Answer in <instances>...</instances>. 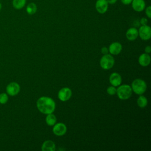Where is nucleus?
Listing matches in <instances>:
<instances>
[{"label": "nucleus", "mask_w": 151, "mask_h": 151, "mask_svg": "<svg viewBox=\"0 0 151 151\" xmlns=\"http://www.w3.org/2000/svg\"><path fill=\"white\" fill-rule=\"evenodd\" d=\"M37 107L41 113L48 114L52 113L54 111L55 109V103L52 98L42 96L37 100Z\"/></svg>", "instance_id": "nucleus-1"}, {"label": "nucleus", "mask_w": 151, "mask_h": 151, "mask_svg": "<svg viewBox=\"0 0 151 151\" xmlns=\"http://www.w3.org/2000/svg\"><path fill=\"white\" fill-rule=\"evenodd\" d=\"M8 100V97L7 94L3 93L0 94V103L1 104H5Z\"/></svg>", "instance_id": "nucleus-20"}, {"label": "nucleus", "mask_w": 151, "mask_h": 151, "mask_svg": "<svg viewBox=\"0 0 151 151\" xmlns=\"http://www.w3.org/2000/svg\"><path fill=\"white\" fill-rule=\"evenodd\" d=\"M138 35V30L134 27L130 28L126 32V37L127 39L130 41H133L136 40L137 38Z\"/></svg>", "instance_id": "nucleus-14"}, {"label": "nucleus", "mask_w": 151, "mask_h": 151, "mask_svg": "<svg viewBox=\"0 0 151 151\" xmlns=\"http://www.w3.org/2000/svg\"><path fill=\"white\" fill-rule=\"evenodd\" d=\"M145 14L146 15V16L149 18H151V6H147L146 9H145Z\"/></svg>", "instance_id": "nucleus-22"}, {"label": "nucleus", "mask_w": 151, "mask_h": 151, "mask_svg": "<svg viewBox=\"0 0 151 151\" xmlns=\"http://www.w3.org/2000/svg\"><path fill=\"white\" fill-rule=\"evenodd\" d=\"M72 96V91L68 87H63L61 88L58 93V97L62 101L68 100Z\"/></svg>", "instance_id": "nucleus-6"}, {"label": "nucleus", "mask_w": 151, "mask_h": 151, "mask_svg": "<svg viewBox=\"0 0 151 151\" xmlns=\"http://www.w3.org/2000/svg\"><path fill=\"white\" fill-rule=\"evenodd\" d=\"M52 132L56 136H63L67 132V126L63 123H58L54 124L52 128Z\"/></svg>", "instance_id": "nucleus-9"}, {"label": "nucleus", "mask_w": 151, "mask_h": 151, "mask_svg": "<svg viewBox=\"0 0 151 151\" xmlns=\"http://www.w3.org/2000/svg\"><path fill=\"white\" fill-rule=\"evenodd\" d=\"M138 34L142 40H149L151 37V28L150 26L147 25H142L138 30Z\"/></svg>", "instance_id": "nucleus-5"}, {"label": "nucleus", "mask_w": 151, "mask_h": 151, "mask_svg": "<svg viewBox=\"0 0 151 151\" xmlns=\"http://www.w3.org/2000/svg\"><path fill=\"white\" fill-rule=\"evenodd\" d=\"M116 94L118 97L121 100H127L129 99L132 94V89L130 86L123 84L119 86L117 89Z\"/></svg>", "instance_id": "nucleus-3"}, {"label": "nucleus", "mask_w": 151, "mask_h": 151, "mask_svg": "<svg viewBox=\"0 0 151 151\" xmlns=\"http://www.w3.org/2000/svg\"><path fill=\"white\" fill-rule=\"evenodd\" d=\"M101 53H102L103 54H104V55L107 54H108V52H109V49H108L107 47H102L101 49Z\"/></svg>", "instance_id": "nucleus-24"}, {"label": "nucleus", "mask_w": 151, "mask_h": 151, "mask_svg": "<svg viewBox=\"0 0 151 151\" xmlns=\"http://www.w3.org/2000/svg\"><path fill=\"white\" fill-rule=\"evenodd\" d=\"M133 9L136 12H142L146 8V3L144 0H132L131 3Z\"/></svg>", "instance_id": "nucleus-10"}, {"label": "nucleus", "mask_w": 151, "mask_h": 151, "mask_svg": "<svg viewBox=\"0 0 151 151\" xmlns=\"http://www.w3.org/2000/svg\"><path fill=\"white\" fill-rule=\"evenodd\" d=\"M147 22H148L147 19L146 18H145V17H143V18H142L140 19V24H141L142 25H147Z\"/></svg>", "instance_id": "nucleus-23"}, {"label": "nucleus", "mask_w": 151, "mask_h": 151, "mask_svg": "<svg viewBox=\"0 0 151 151\" xmlns=\"http://www.w3.org/2000/svg\"><path fill=\"white\" fill-rule=\"evenodd\" d=\"M139 64L142 67H146L150 63V57L149 54L143 53L142 54L138 59Z\"/></svg>", "instance_id": "nucleus-13"}, {"label": "nucleus", "mask_w": 151, "mask_h": 151, "mask_svg": "<svg viewBox=\"0 0 151 151\" xmlns=\"http://www.w3.org/2000/svg\"><path fill=\"white\" fill-rule=\"evenodd\" d=\"M57 122V118L54 114L52 113L48 114H47V116L45 117V122L47 125L48 126H53Z\"/></svg>", "instance_id": "nucleus-17"}, {"label": "nucleus", "mask_w": 151, "mask_h": 151, "mask_svg": "<svg viewBox=\"0 0 151 151\" xmlns=\"http://www.w3.org/2000/svg\"><path fill=\"white\" fill-rule=\"evenodd\" d=\"M37 10V5L34 2H31L28 4L26 7V12L29 15H33L35 14Z\"/></svg>", "instance_id": "nucleus-18"}, {"label": "nucleus", "mask_w": 151, "mask_h": 151, "mask_svg": "<svg viewBox=\"0 0 151 151\" xmlns=\"http://www.w3.org/2000/svg\"><path fill=\"white\" fill-rule=\"evenodd\" d=\"M106 1L109 4H111V5L115 4L117 1V0H106Z\"/></svg>", "instance_id": "nucleus-27"}, {"label": "nucleus", "mask_w": 151, "mask_h": 151, "mask_svg": "<svg viewBox=\"0 0 151 151\" xmlns=\"http://www.w3.org/2000/svg\"><path fill=\"white\" fill-rule=\"evenodd\" d=\"M42 151H54L55 150V145L54 142L50 140H45L41 146Z\"/></svg>", "instance_id": "nucleus-15"}, {"label": "nucleus", "mask_w": 151, "mask_h": 151, "mask_svg": "<svg viewBox=\"0 0 151 151\" xmlns=\"http://www.w3.org/2000/svg\"><path fill=\"white\" fill-rule=\"evenodd\" d=\"M122 77L120 74L117 73H113L109 77V81L110 84L114 87L120 86L122 83Z\"/></svg>", "instance_id": "nucleus-11"}, {"label": "nucleus", "mask_w": 151, "mask_h": 151, "mask_svg": "<svg viewBox=\"0 0 151 151\" xmlns=\"http://www.w3.org/2000/svg\"><path fill=\"white\" fill-rule=\"evenodd\" d=\"M116 91H117V89L115 88L114 86H109V87H107V93L111 96L114 95L116 94Z\"/></svg>", "instance_id": "nucleus-21"}, {"label": "nucleus", "mask_w": 151, "mask_h": 151, "mask_svg": "<svg viewBox=\"0 0 151 151\" xmlns=\"http://www.w3.org/2000/svg\"><path fill=\"white\" fill-rule=\"evenodd\" d=\"M122 50V45L120 42H114L111 43L109 47V51L112 55H117Z\"/></svg>", "instance_id": "nucleus-12"}, {"label": "nucleus", "mask_w": 151, "mask_h": 151, "mask_svg": "<svg viewBox=\"0 0 151 151\" xmlns=\"http://www.w3.org/2000/svg\"><path fill=\"white\" fill-rule=\"evenodd\" d=\"M1 9H2V4L0 2V11L1 10Z\"/></svg>", "instance_id": "nucleus-28"}, {"label": "nucleus", "mask_w": 151, "mask_h": 151, "mask_svg": "<svg viewBox=\"0 0 151 151\" xmlns=\"http://www.w3.org/2000/svg\"><path fill=\"white\" fill-rule=\"evenodd\" d=\"M114 64V58L109 54L104 55L100 60V65L104 70H109L111 68Z\"/></svg>", "instance_id": "nucleus-4"}, {"label": "nucleus", "mask_w": 151, "mask_h": 151, "mask_svg": "<svg viewBox=\"0 0 151 151\" xmlns=\"http://www.w3.org/2000/svg\"><path fill=\"white\" fill-rule=\"evenodd\" d=\"M137 104L138 106L140 108H144L147 105V98L142 95H140L137 100Z\"/></svg>", "instance_id": "nucleus-19"}, {"label": "nucleus", "mask_w": 151, "mask_h": 151, "mask_svg": "<svg viewBox=\"0 0 151 151\" xmlns=\"http://www.w3.org/2000/svg\"><path fill=\"white\" fill-rule=\"evenodd\" d=\"M95 7L96 11L99 14H103L107 12L109 8V4L106 0H97Z\"/></svg>", "instance_id": "nucleus-8"}, {"label": "nucleus", "mask_w": 151, "mask_h": 151, "mask_svg": "<svg viewBox=\"0 0 151 151\" xmlns=\"http://www.w3.org/2000/svg\"><path fill=\"white\" fill-rule=\"evenodd\" d=\"M132 91L138 95L143 94L146 90L147 85L146 82L140 78H137L133 81L131 86Z\"/></svg>", "instance_id": "nucleus-2"}, {"label": "nucleus", "mask_w": 151, "mask_h": 151, "mask_svg": "<svg viewBox=\"0 0 151 151\" xmlns=\"http://www.w3.org/2000/svg\"><path fill=\"white\" fill-rule=\"evenodd\" d=\"M6 91L9 96H14L17 95L20 91V86L16 82H11L6 86Z\"/></svg>", "instance_id": "nucleus-7"}, {"label": "nucleus", "mask_w": 151, "mask_h": 151, "mask_svg": "<svg viewBox=\"0 0 151 151\" xmlns=\"http://www.w3.org/2000/svg\"><path fill=\"white\" fill-rule=\"evenodd\" d=\"M120 1L124 5H129L131 4L132 0H120Z\"/></svg>", "instance_id": "nucleus-25"}, {"label": "nucleus", "mask_w": 151, "mask_h": 151, "mask_svg": "<svg viewBox=\"0 0 151 151\" xmlns=\"http://www.w3.org/2000/svg\"><path fill=\"white\" fill-rule=\"evenodd\" d=\"M151 51V48L150 47V45H147L145 47V53H147V54H149Z\"/></svg>", "instance_id": "nucleus-26"}, {"label": "nucleus", "mask_w": 151, "mask_h": 151, "mask_svg": "<svg viewBox=\"0 0 151 151\" xmlns=\"http://www.w3.org/2000/svg\"><path fill=\"white\" fill-rule=\"evenodd\" d=\"M26 2L27 0H12V5L15 9H21L25 6Z\"/></svg>", "instance_id": "nucleus-16"}]
</instances>
